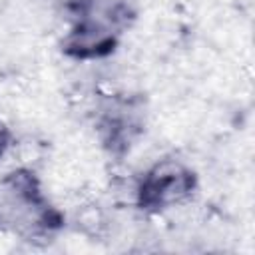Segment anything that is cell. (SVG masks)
<instances>
[{"mask_svg": "<svg viewBox=\"0 0 255 255\" xmlns=\"http://www.w3.org/2000/svg\"><path fill=\"white\" fill-rule=\"evenodd\" d=\"M195 185V177L179 163L165 161L155 165L139 187V205L149 211L165 209L185 199Z\"/></svg>", "mask_w": 255, "mask_h": 255, "instance_id": "1", "label": "cell"}, {"mask_svg": "<svg viewBox=\"0 0 255 255\" xmlns=\"http://www.w3.org/2000/svg\"><path fill=\"white\" fill-rule=\"evenodd\" d=\"M8 137H10V135H8V129L0 124V155H2V153H4V149L8 147Z\"/></svg>", "mask_w": 255, "mask_h": 255, "instance_id": "2", "label": "cell"}]
</instances>
